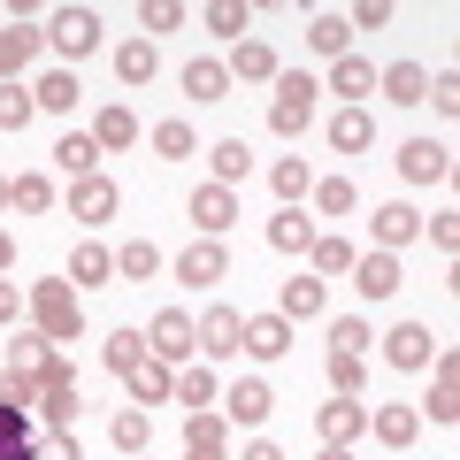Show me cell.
<instances>
[{"label":"cell","instance_id":"26","mask_svg":"<svg viewBox=\"0 0 460 460\" xmlns=\"http://www.w3.org/2000/svg\"><path fill=\"white\" fill-rule=\"evenodd\" d=\"M69 284H77V292H93V284H115V253L100 246V238H84V246L69 253Z\"/></svg>","mask_w":460,"mask_h":460},{"label":"cell","instance_id":"28","mask_svg":"<svg viewBox=\"0 0 460 460\" xmlns=\"http://www.w3.org/2000/svg\"><path fill=\"white\" fill-rule=\"evenodd\" d=\"M154 69H162V47L154 39H123L115 47V84H146Z\"/></svg>","mask_w":460,"mask_h":460},{"label":"cell","instance_id":"22","mask_svg":"<svg viewBox=\"0 0 460 460\" xmlns=\"http://www.w3.org/2000/svg\"><path fill=\"white\" fill-rule=\"evenodd\" d=\"M169 399H177L184 414H208L215 399H223V384H215V368H208V361H184V368H177V392H169Z\"/></svg>","mask_w":460,"mask_h":460},{"label":"cell","instance_id":"8","mask_svg":"<svg viewBox=\"0 0 460 460\" xmlns=\"http://www.w3.org/2000/svg\"><path fill=\"white\" fill-rule=\"evenodd\" d=\"M368 238H376V253H399V246L422 238V215L407 199H384V208H368Z\"/></svg>","mask_w":460,"mask_h":460},{"label":"cell","instance_id":"54","mask_svg":"<svg viewBox=\"0 0 460 460\" xmlns=\"http://www.w3.org/2000/svg\"><path fill=\"white\" fill-rule=\"evenodd\" d=\"M345 23H353V31H384V23H392V0H361Z\"/></svg>","mask_w":460,"mask_h":460},{"label":"cell","instance_id":"2","mask_svg":"<svg viewBox=\"0 0 460 460\" xmlns=\"http://www.w3.org/2000/svg\"><path fill=\"white\" fill-rule=\"evenodd\" d=\"M314 93H323V84L307 77V69H277V100H269V131L277 138H299L314 123Z\"/></svg>","mask_w":460,"mask_h":460},{"label":"cell","instance_id":"42","mask_svg":"<svg viewBox=\"0 0 460 460\" xmlns=\"http://www.w3.org/2000/svg\"><path fill=\"white\" fill-rule=\"evenodd\" d=\"M154 154H162V162H192V154H199V131L184 123V115H169V123H154Z\"/></svg>","mask_w":460,"mask_h":460},{"label":"cell","instance_id":"6","mask_svg":"<svg viewBox=\"0 0 460 460\" xmlns=\"http://www.w3.org/2000/svg\"><path fill=\"white\" fill-rule=\"evenodd\" d=\"M192 338H199L208 361H230V353H246V314L238 307H208V314H192Z\"/></svg>","mask_w":460,"mask_h":460},{"label":"cell","instance_id":"4","mask_svg":"<svg viewBox=\"0 0 460 460\" xmlns=\"http://www.w3.org/2000/svg\"><path fill=\"white\" fill-rule=\"evenodd\" d=\"M39 39H47V47L62 54V69H69V62H84V54L100 47V16L93 8H54V16L39 23Z\"/></svg>","mask_w":460,"mask_h":460},{"label":"cell","instance_id":"24","mask_svg":"<svg viewBox=\"0 0 460 460\" xmlns=\"http://www.w3.org/2000/svg\"><path fill=\"white\" fill-rule=\"evenodd\" d=\"M330 146H338V154H368V146H376V115H368V108H338V115H330Z\"/></svg>","mask_w":460,"mask_h":460},{"label":"cell","instance_id":"19","mask_svg":"<svg viewBox=\"0 0 460 460\" xmlns=\"http://www.w3.org/2000/svg\"><path fill=\"white\" fill-rule=\"evenodd\" d=\"M39 47H47V39H39V23H0V84H16L23 69L39 62Z\"/></svg>","mask_w":460,"mask_h":460},{"label":"cell","instance_id":"27","mask_svg":"<svg viewBox=\"0 0 460 460\" xmlns=\"http://www.w3.org/2000/svg\"><path fill=\"white\" fill-rule=\"evenodd\" d=\"M330 93H345V108H361V100L376 93V69H368L361 54H338V62H330Z\"/></svg>","mask_w":460,"mask_h":460},{"label":"cell","instance_id":"31","mask_svg":"<svg viewBox=\"0 0 460 460\" xmlns=\"http://www.w3.org/2000/svg\"><path fill=\"white\" fill-rule=\"evenodd\" d=\"M184 93L192 100H230V69L215 62V54H192V62H184Z\"/></svg>","mask_w":460,"mask_h":460},{"label":"cell","instance_id":"43","mask_svg":"<svg viewBox=\"0 0 460 460\" xmlns=\"http://www.w3.org/2000/svg\"><path fill=\"white\" fill-rule=\"evenodd\" d=\"M100 361H108V368H115V376H131V368H138V361H146V330H115V338H108V345H100Z\"/></svg>","mask_w":460,"mask_h":460},{"label":"cell","instance_id":"39","mask_svg":"<svg viewBox=\"0 0 460 460\" xmlns=\"http://www.w3.org/2000/svg\"><path fill=\"white\" fill-rule=\"evenodd\" d=\"M123 384H131V399H138V407H162V399L177 392V368H162V361H138Z\"/></svg>","mask_w":460,"mask_h":460},{"label":"cell","instance_id":"5","mask_svg":"<svg viewBox=\"0 0 460 460\" xmlns=\"http://www.w3.org/2000/svg\"><path fill=\"white\" fill-rule=\"evenodd\" d=\"M192 353H199V338H192V314H184V307H162V314L146 323V361H162V368H184Z\"/></svg>","mask_w":460,"mask_h":460},{"label":"cell","instance_id":"57","mask_svg":"<svg viewBox=\"0 0 460 460\" xmlns=\"http://www.w3.org/2000/svg\"><path fill=\"white\" fill-rule=\"evenodd\" d=\"M314 460H361V453H353V445H323Z\"/></svg>","mask_w":460,"mask_h":460},{"label":"cell","instance_id":"16","mask_svg":"<svg viewBox=\"0 0 460 460\" xmlns=\"http://www.w3.org/2000/svg\"><path fill=\"white\" fill-rule=\"evenodd\" d=\"M399 284H407V277H399V253H353V292H361L368 307H376V299H392Z\"/></svg>","mask_w":460,"mask_h":460},{"label":"cell","instance_id":"44","mask_svg":"<svg viewBox=\"0 0 460 460\" xmlns=\"http://www.w3.org/2000/svg\"><path fill=\"white\" fill-rule=\"evenodd\" d=\"M108 438H115V453H146V438H154V422H146V407H123L108 422Z\"/></svg>","mask_w":460,"mask_h":460},{"label":"cell","instance_id":"49","mask_svg":"<svg viewBox=\"0 0 460 460\" xmlns=\"http://www.w3.org/2000/svg\"><path fill=\"white\" fill-rule=\"evenodd\" d=\"M31 93H23V84H0V131H23V123H31Z\"/></svg>","mask_w":460,"mask_h":460},{"label":"cell","instance_id":"46","mask_svg":"<svg viewBox=\"0 0 460 460\" xmlns=\"http://www.w3.org/2000/svg\"><path fill=\"white\" fill-rule=\"evenodd\" d=\"M330 353H345V361H368V323H361V314L330 323Z\"/></svg>","mask_w":460,"mask_h":460},{"label":"cell","instance_id":"58","mask_svg":"<svg viewBox=\"0 0 460 460\" xmlns=\"http://www.w3.org/2000/svg\"><path fill=\"white\" fill-rule=\"evenodd\" d=\"M0 269H16V238L8 230H0Z\"/></svg>","mask_w":460,"mask_h":460},{"label":"cell","instance_id":"29","mask_svg":"<svg viewBox=\"0 0 460 460\" xmlns=\"http://www.w3.org/2000/svg\"><path fill=\"white\" fill-rule=\"evenodd\" d=\"M307 47L338 62V54H353V23H345L338 8H314V23H307Z\"/></svg>","mask_w":460,"mask_h":460},{"label":"cell","instance_id":"21","mask_svg":"<svg viewBox=\"0 0 460 460\" xmlns=\"http://www.w3.org/2000/svg\"><path fill=\"white\" fill-rule=\"evenodd\" d=\"M376 93L392 100V108H422V93H429V69H422V62H392V69H376Z\"/></svg>","mask_w":460,"mask_h":460},{"label":"cell","instance_id":"35","mask_svg":"<svg viewBox=\"0 0 460 460\" xmlns=\"http://www.w3.org/2000/svg\"><path fill=\"white\" fill-rule=\"evenodd\" d=\"M8 208H16V215H54V177H47V169L8 177Z\"/></svg>","mask_w":460,"mask_h":460},{"label":"cell","instance_id":"23","mask_svg":"<svg viewBox=\"0 0 460 460\" xmlns=\"http://www.w3.org/2000/svg\"><path fill=\"white\" fill-rule=\"evenodd\" d=\"M246 353L253 361H284L292 353V323L284 314H246Z\"/></svg>","mask_w":460,"mask_h":460},{"label":"cell","instance_id":"17","mask_svg":"<svg viewBox=\"0 0 460 460\" xmlns=\"http://www.w3.org/2000/svg\"><path fill=\"white\" fill-rule=\"evenodd\" d=\"M177 277H184V284H199V292H208V284H223V277H230L223 238H192V246L177 253Z\"/></svg>","mask_w":460,"mask_h":460},{"label":"cell","instance_id":"1","mask_svg":"<svg viewBox=\"0 0 460 460\" xmlns=\"http://www.w3.org/2000/svg\"><path fill=\"white\" fill-rule=\"evenodd\" d=\"M23 299H31V330H39V338H54V345H62V353H69V338H77V330H84L77 284H69V277H39L31 292H23Z\"/></svg>","mask_w":460,"mask_h":460},{"label":"cell","instance_id":"50","mask_svg":"<svg viewBox=\"0 0 460 460\" xmlns=\"http://www.w3.org/2000/svg\"><path fill=\"white\" fill-rule=\"evenodd\" d=\"M422 100H429V108H438V115H460V69H438Z\"/></svg>","mask_w":460,"mask_h":460},{"label":"cell","instance_id":"20","mask_svg":"<svg viewBox=\"0 0 460 460\" xmlns=\"http://www.w3.org/2000/svg\"><path fill=\"white\" fill-rule=\"evenodd\" d=\"M223 69H230V84H277V47L269 39H238Z\"/></svg>","mask_w":460,"mask_h":460},{"label":"cell","instance_id":"59","mask_svg":"<svg viewBox=\"0 0 460 460\" xmlns=\"http://www.w3.org/2000/svg\"><path fill=\"white\" fill-rule=\"evenodd\" d=\"M0 208H8V177H0Z\"/></svg>","mask_w":460,"mask_h":460},{"label":"cell","instance_id":"45","mask_svg":"<svg viewBox=\"0 0 460 460\" xmlns=\"http://www.w3.org/2000/svg\"><path fill=\"white\" fill-rule=\"evenodd\" d=\"M307 261H314V277H345L353 269V238H314Z\"/></svg>","mask_w":460,"mask_h":460},{"label":"cell","instance_id":"48","mask_svg":"<svg viewBox=\"0 0 460 460\" xmlns=\"http://www.w3.org/2000/svg\"><path fill=\"white\" fill-rule=\"evenodd\" d=\"M314 208H323V215H353V208H361V192H353L345 177H314Z\"/></svg>","mask_w":460,"mask_h":460},{"label":"cell","instance_id":"55","mask_svg":"<svg viewBox=\"0 0 460 460\" xmlns=\"http://www.w3.org/2000/svg\"><path fill=\"white\" fill-rule=\"evenodd\" d=\"M16 314H31V299H23V292H16V284H0V330L16 323Z\"/></svg>","mask_w":460,"mask_h":460},{"label":"cell","instance_id":"53","mask_svg":"<svg viewBox=\"0 0 460 460\" xmlns=\"http://www.w3.org/2000/svg\"><path fill=\"white\" fill-rule=\"evenodd\" d=\"M429 246H438V253H460V215H429Z\"/></svg>","mask_w":460,"mask_h":460},{"label":"cell","instance_id":"41","mask_svg":"<svg viewBox=\"0 0 460 460\" xmlns=\"http://www.w3.org/2000/svg\"><path fill=\"white\" fill-rule=\"evenodd\" d=\"M31 445H39L31 414H23V407H0V460H31Z\"/></svg>","mask_w":460,"mask_h":460},{"label":"cell","instance_id":"9","mask_svg":"<svg viewBox=\"0 0 460 460\" xmlns=\"http://www.w3.org/2000/svg\"><path fill=\"white\" fill-rule=\"evenodd\" d=\"M115 208H123V192H115L108 177H77V184H69V208H62V215H77L84 230H100V223H115Z\"/></svg>","mask_w":460,"mask_h":460},{"label":"cell","instance_id":"33","mask_svg":"<svg viewBox=\"0 0 460 460\" xmlns=\"http://www.w3.org/2000/svg\"><path fill=\"white\" fill-rule=\"evenodd\" d=\"M54 162H62V177H69V184H77V177H100V146H93V131H62Z\"/></svg>","mask_w":460,"mask_h":460},{"label":"cell","instance_id":"10","mask_svg":"<svg viewBox=\"0 0 460 460\" xmlns=\"http://www.w3.org/2000/svg\"><path fill=\"white\" fill-rule=\"evenodd\" d=\"M62 361V345L54 338H39V330H23V338H8V353H0V376H47V368Z\"/></svg>","mask_w":460,"mask_h":460},{"label":"cell","instance_id":"36","mask_svg":"<svg viewBox=\"0 0 460 460\" xmlns=\"http://www.w3.org/2000/svg\"><path fill=\"white\" fill-rule=\"evenodd\" d=\"M269 246H277V253H307L314 246V215H299V208L269 215Z\"/></svg>","mask_w":460,"mask_h":460},{"label":"cell","instance_id":"18","mask_svg":"<svg viewBox=\"0 0 460 460\" xmlns=\"http://www.w3.org/2000/svg\"><path fill=\"white\" fill-rule=\"evenodd\" d=\"M184 460H230V422L223 414H184Z\"/></svg>","mask_w":460,"mask_h":460},{"label":"cell","instance_id":"34","mask_svg":"<svg viewBox=\"0 0 460 460\" xmlns=\"http://www.w3.org/2000/svg\"><path fill=\"white\" fill-rule=\"evenodd\" d=\"M199 23H208L215 39H230V47H238V39L253 31V8H246V0H208V8H199Z\"/></svg>","mask_w":460,"mask_h":460},{"label":"cell","instance_id":"51","mask_svg":"<svg viewBox=\"0 0 460 460\" xmlns=\"http://www.w3.org/2000/svg\"><path fill=\"white\" fill-rule=\"evenodd\" d=\"M138 23H146V39H154V31H177L184 8H177V0H146V8H138Z\"/></svg>","mask_w":460,"mask_h":460},{"label":"cell","instance_id":"40","mask_svg":"<svg viewBox=\"0 0 460 460\" xmlns=\"http://www.w3.org/2000/svg\"><path fill=\"white\" fill-rule=\"evenodd\" d=\"M154 269H162V246H154V238H123V253H115V277H123V284H146Z\"/></svg>","mask_w":460,"mask_h":460},{"label":"cell","instance_id":"30","mask_svg":"<svg viewBox=\"0 0 460 460\" xmlns=\"http://www.w3.org/2000/svg\"><path fill=\"white\" fill-rule=\"evenodd\" d=\"M269 184H277V199H284V208H299V199L314 192V169H307V154H284V162H269Z\"/></svg>","mask_w":460,"mask_h":460},{"label":"cell","instance_id":"52","mask_svg":"<svg viewBox=\"0 0 460 460\" xmlns=\"http://www.w3.org/2000/svg\"><path fill=\"white\" fill-rule=\"evenodd\" d=\"M31 460H84V453H77V438H69V429H47V438L31 445Z\"/></svg>","mask_w":460,"mask_h":460},{"label":"cell","instance_id":"13","mask_svg":"<svg viewBox=\"0 0 460 460\" xmlns=\"http://www.w3.org/2000/svg\"><path fill=\"white\" fill-rule=\"evenodd\" d=\"M314 429H323V445L368 438V399H323V407H314Z\"/></svg>","mask_w":460,"mask_h":460},{"label":"cell","instance_id":"12","mask_svg":"<svg viewBox=\"0 0 460 460\" xmlns=\"http://www.w3.org/2000/svg\"><path fill=\"white\" fill-rule=\"evenodd\" d=\"M269 407H277V392H269L261 376H246V384H230V392H223V422L230 429H261Z\"/></svg>","mask_w":460,"mask_h":460},{"label":"cell","instance_id":"15","mask_svg":"<svg viewBox=\"0 0 460 460\" xmlns=\"http://www.w3.org/2000/svg\"><path fill=\"white\" fill-rule=\"evenodd\" d=\"M199 223V238H223L230 223H238V192H230V184H199L192 192V208H184Z\"/></svg>","mask_w":460,"mask_h":460},{"label":"cell","instance_id":"47","mask_svg":"<svg viewBox=\"0 0 460 460\" xmlns=\"http://www.w3.org/2000/svg\"><path fill=\"white\" fill-rule=\"evenodd\" d=\"M330 392H338V399H361V392H368V361H345V353H330Z\"/></svg>","mask_w":460,"mask_h":460},{"label":"cell","instance_id":"25","mask_svg":"<svg viewBox=\"0 0 460 460\" xmlns=\"http://www.w3.org/2000/svg\"><path fill=\"white\" fill-rule=\"evenodd\" d=\"M131 138H138V115L123 108V100H108V108L93 115V146H100V154H123Z\"/></svg>","mask_w":460,"mask_h":460},{"label":"cell","instance_id":"56","mask_svg":"<svg viewBox=\"0 0 460 460\" xmlns=\"http://www.w3.org/2000/svg\"><path fill=\"white\" fill-rule=\"evenodd\" d=\"M246 460H284V445L277 438H246Z\"/></svg>","mask_w":460,"mask_h":460},{"label":"cell","instance_id":"7","mask_svg":"<svg viewBox=\"0 0 460 460\" xmlns=\"http://www.w3.org/2000/svg\"><path fill=\"white\" fill-rule=\"evenodd\" d=\"M368 438H376L384 453H407V445L422 438V407H407V399H384V407H368Z\"/></svg>","mask_w":460,"mask_h":460},{"label":"cell","instance_id":"37","mask_svg":"<svg viewBox=\"0 0 460 460\" xmlns=\"http://www.w3.org/2000/svg\"><path fill=\"white\" fill-rule=\"evenodd\" d=\"M208 169H215L208 184H230V192H238V177H253V154H246V138H223V146H208Z\"/></svg>","mask_w":460,"mask_h":460},{"label":"cell","instance_id":"11","mask_svg":"<svg viewBox=\"0 0 460 460\" xmlns=\"http://www.w3.org/2000/svg\"><path fill=\"white\" fill-rule=\"evenodd\" d=\"M384 361H392V368H429V361H438L429 323H392V330H384Z\"/></svg>","mask_w":460,"mask_h":460},{"label":"cell","instance_id":"38","mask_svg":"<svg viewBox=\"0 0 460 460\" xmlns=\"http://www.w3.org/2000/svg\"><path fill=\"white\" fill-rule=\"evenodd\" d=\"M284 323H314L323 314V277H284Z\"/></svg>","mask_w":460,"mask_h":460},{"label":"cell","instance_id":"3","mask_svg":"<svg viewBox=\"0 0 460 460\" xmlns=\"http://www.w3.org/2000/svg\"><path fill=\"white\" fill-rule=\"evenodd\" d=\"M31 414H39L47 429H77L84 399H77V368H69V353L47 368V376H39V399H31Z\"/></svg>","mask_w":460,"mask_h":460},{"label":"cell","instance_id":"32","mask_svg":"<svg viewBox=\"0 0 460 460\" xmlns=\"http://www.w3.org/2000/svg\"><path fill=\"white\" fill-rule=\"evenodd\" d=\"M77 100H84V93H77V77H69V69H47V77L31 84V108H39V115H69Z\"/></svg>","mask_w":460,"mask_h":460},{"label":"cell","instance_id":"14","mask_svg":"<svg viewBox=\"0 0 460 460\" xmlns=\"http://www.w3.org/2000/svg\"><path fill=\"white\" fill-rule=\"evenodd\" d=\"M399 177H407V184H445V177H453V146H438V138H407V146H399Z\"/></svg>","mask_w":460,"mask_h":460}]
</instances>
